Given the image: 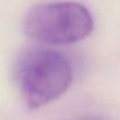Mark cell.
I'll return each instance as SVG.
<instances>
[{"mask_svg":"<svg viewBox=\"0 0 120 120\" xmlns=\"http://www.w3.org/2000/svg\"><path fill=\"white\" fill-rule=\"evenodd\" d=\"M15 77L27 106L36 110L57 99L69 89L74 69L62 52L34 48L20 56Z\"/></svg>","mask_w":120,"mask_h":120,"instance_id":"cell-1","label":"cell"},{"mask_svg":"<svg viewBox=\"0 0 120 120\" xmlns=\"http://www.w3.org/2000/svg\"><path fill=\"white\" fill-rule=\"evenodd\" d=\"M93 29L90 11L82 4L58 1L30 8L25 19V32L48 44H71L87 38Z\"/></svg>","mask_w":120,"mask_h":120,"instance_id":"cell-2","label":"cell"},{"mask_svg":"<svg viewBox=\"0 0 120 120\" xmlns=\"http://www.w3.org/2000/svg\"><path fill=\"white\" fill-rule=\"evenodd\" d=\"M71 120H106L101 116H96V114H87V116H83L79 118H75Z\"/></svg>","mask_w":120,"mask_h":120,"instance_id":"cell-3","label":"cell"}]
</instances>
